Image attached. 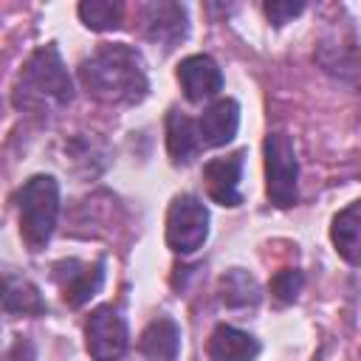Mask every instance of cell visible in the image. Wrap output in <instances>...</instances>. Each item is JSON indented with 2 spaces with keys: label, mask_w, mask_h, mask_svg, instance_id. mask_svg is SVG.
I'll list each match as a JSON object with an SVG mask.
<instances>
[{
  "label": "cell",
  "mask_w": 361,
  "mask_h": 361,
  "mask_svg": "<svg viewBox=\"0 0 361 361\" xmlns=\"http://www.w3.org/2000/svg\"><path fill=\"white\" fill-rule=\"evenodd\" d=\"M79 79L87 96L104 104H138L149 90L144 56L124 42L102 45L79 65Z\"/></svg>",
  "instance_id": "obj_1"
},
{
  "label": "cell",
  "mask_w": 361,
  "mask_h": 361,
  "mask_svg": "<svg viewBox=\"0 0 361 361\" xmlns=\"http://www.w3.org/2000/svg\"><path fill=\"white\" fill-rule=\"evenodd\" d=\"M71 99H73L71 76L62 65L56 45L51 42L37 48L17 79L14 104L28 110H42V107H62Z\"/></svg>",
  "instance_id": "obj_2"
},
{
  "label": "cell",
  "mask_w": 361,
  "mask_h": 361,
  "mask_svg": "<svg viewBox=\"0 0 361 361\" xmlns=\"http://www.w3.org/2000/svg\"><path fill=\"white\" fill-rule=\"evenodd\" d=\"M20 203V234L31 251H39L59 217V183L51 175H34L17 195Z\"/></svg>",
  "instance_id": "obj_3"
},
{
  "label": "cell",
  "mask_w": 361,
  "mask_h": 361,
  "mask_svg": "<svg viewBox=\"0 0 361 361\" xmlns=\"http://www.w3.org/2000/svg\"><path fill=\"white\" fill-rule=\"evenodd\" d=\"M296 180H299V161L290 135L271 133L265 138V192L268 200L279 209L296 203Z\"/></svg>",
  "instance_id": "obj_4"
},
{
  "label": "cell",
  "mask_w": 361,
  "mask_h": 361,
  "mask_svg": "<svg viewBox=\"0 0 361 361\" xmlns=\"http://www.w3.org/2000/svg\"><path fill=\"white\" fill-rule=\"evenodd\" d=\"M209 237V212L200 197L178 195L166 212V245L175 254L197 251Z\"/></svg>",
  "instance_id": "obj_5"
},
{
  "label": "cell",
  "mask_w": 361,
  "mask_h": 361,
  "mask_svg": "<svg viewBox=\"0 0 361 361\" xmlns=\"http://www.w3.org/2000/svg\"><path fill=\"white\" fill-rule=\"evenodd\" d=\"M85 344L93 361H118L130 344L124 316L110 305L96 307L85 324Z\"/></svg>",
  "instance_id": "obj_6"
},
{
  "label": "cell",
  "mask_w": 361,
  "mask_h": 361,
  "mask_svg": "<svg viewBox=\"0 0 361 361\" xmlns=\"http://www.w3.org/2000/svg\"><path fill=\"white\" fill-rule=\"evenodd\" d=\"M54 279L62 290L65 305L79 307L85 305L90 296L99 293L102 282H104V262H79V259H62L54 265Z\"/></svg>",
  "instance_id": "obj_7"
},
{
  "label": "cell",
  "mask_w": 361,
  "mask_h": 361,
  "mask_svg": "<svg viewBox=\"0 0 361 361\" xmlns=\"http://www.w3.org/2000/svg\"><path fill=\"white\" fill-rule=\"evenodd\" d=\"M243 158L245 152L237 149L231 155L223 158H212L203 166V180L209 189V197L220 206H240L243 195H240V175H243Z\"/></svg>",
  "instance_id": "obj_8"
},
{
  "label": "cell",
  "mask_w": 361,
  "mask_h": 361,
  "mask_svg": "<svg viewBox=\"0 0 361 361\" xmlns=\"http://www.w3.org/2000/svg\"><path fill=\"white\" fill-rule=\"evenodd\" d=\"M178 82L189 102H206L223 90V73L209 54H192L178 65Z\"/></svg>",
  "instance_id": "obj_9"
},
{
  "label": "cell",
  "mask_w": 361,
  "mask_h": 361,
  "mask_svg": "<svg viewBox=\"0 0 361 361\" xmlns=\"http://www.w3.org/2000/svg\"><path fill=\"white\" fill-rule=\"evenodd\" d=\"M186 8L180 3H149L144 8V31L152 42L164 45L166 51L175 48L186 37Z\"/></svg>",
  "instance_id": "obj_10"
},
{
  "label": "cell",
  "mask_w": 361,
  "mask_h": 361,
  "mask_svg": "<svg viewBox=\"0 0 361 361\" xmlns=\"http://www.w3.org/2000/svg\"><path fill=\"white\" fill-rule=\"evenodd\" d=\"M240 127V104L234 99H217L197 118V133L203 147H226Z\"/></svg>",
  "instance_id": "obj_11"
},
{
  "label": "cell",
  "mask_w": 361,
  "mask_h": 361,
  "mask_svg": "<svg viewBox=\"0 0 361 361\" xmlns=\"http://www.w3.org/2000/svg\"><path fill=\"white\" fill-rule=\"evenodd\" d=\"M138 350L147 361H178L180 353V327L169 316L152 319L138 341Z\"/></svg>",
  "instance_id": "obj_12"
},
{
  "label": "cell",
  "mask_w": 361,
  "mask_h": 361,
  "mask_svg": "<svg viewBox=\"0 0 361 361\" xmlns=\"http://www.w3.org/2000/svg\"><path fill=\"white\" fill-rule=\"evenodd\" d=\"M330 240L344 262L361 265V200L350 203L333 217Z\"/></svg>",
  "instance_id": "obj_13"
},
{
  "label": "cell",
  "mask_w": 361,
  "mask_h": 361,
  "mask_svg": "<svg viewBox=\"0 0 361 361\" xmlns=\"http://www.w3.org/2000/svg\"><path fill=\"white\" fill-rule=\"evenodd\" d=\"M209 355L214 361H254L259 355V341L245 330L217 324L209 341Z\"/></svg>",
  "instance_id": "obj_14"
},
{
  "label": "cell",
  "mask_w": 361,
  "mask_h": 361,
  "mask_svg": "<svg viewBox=\"0 0 361 361\" xmlns=\"http://www.w3.org/2000/svg\"><path fill=\"white\" fill-rule=\"evenodd\" d=\"M200 133H197V121H192L189 116L169 110L166 116V149L172 155L175 164H189L197 152H200Z\"/></svg>",
  "instance_id": "obj_15"
},
{
  "label": "cell",
  "mask_w": 361,
  "mask_h": 361,
  "mask_svg": "<svg viewBox=\"0 0 361 361\" xmlns=\"http://www.w3.org/2000/svg\"><path fill=\"white\" fill-rule=\"evenodd\" d=\"M3 310L6 313H23V316H39V313H45V299H42V293L34 282L6 274Z\"/></svg>",
  "instance_id": "obj_16"
},
{
  "label": "cell",
  "mask_w": 361,
  "mask_h": 361,
  "mask_svg": "<svg viewBox=\"0 0 361 361\" xmlns=\"http://www.w3.org/2000/svg\"><path fill=\"white\" fill-rule=\"evenodd\" d=\"M220 299L228 307H254L262 299L259 282L243 271V268H231L220 276Z\"/></svg>",
  "instance_id": "obj_17"
},
{
  "label": "cell",
  "mask_w": 361,
  "mask_h": 361,
  "mask_svg": "<svg viewBox=\"0 0 361 361\" xmlns=\"http://www.w3.org/2000/svg\"><path fill=\"white\" fill-rule=\"evenodd\" d=\"M79 17L90 31H113L121 25L124 6L118 0H85L79 3Z\"/></svg>",
  "instance_id": "obj_18"
},
{
  "label": "cell",
  "mask_w": 361,
  "mask_h": 361,
  "mask_svg": "<svg viewBox=\"0 0 361 361\" xmlns=\"http://www.w3.org/2000/svg\"><path fill=\"white\" fill-rule=\"evenodd\" d=\"M302 285H305L302 271H296V268H285V271H276V276L271 279V293H274L279 302H293V299L299 296Z\"/></svg>",
  "instance_id": "obj_19"
},
{
  "label": "cell",
  "mask_w": 361,
  "mask_h": 361,
  "mask_svg": "<svg viewBox=\"0 0 361 361\" xmlns=\"http://www.w3.org/2000/svg\"><path fill=\"white\" fill-rule=\"evenodd\" d=\"M262 11H265V17L274 23V25H285V23H290L296 14H302L305 11V3L302 0H268L265 6H262Z\"/></svg>",
  "instance_id": "obj_20"
}]
</instances>
